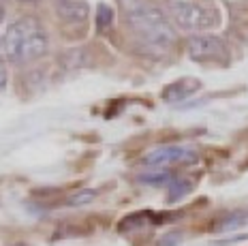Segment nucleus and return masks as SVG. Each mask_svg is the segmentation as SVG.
<instances>
[{
  "label": "nucleus",
  "instance_id": "f257e3e1",
  "mask_svg": "<svg viewBox=\"0 0 248 246\" xmlns=\"http://www.w3.org/2000/svg\"><path fill=\"white\" fill-rule=\"evenodd\" d=\"M126 22L135 30V34L141 41L156 47H167L175 43V28L169 22V17L161 9L150 7V4H137L126 13Z\"/></svg>",
  "mask_w": 248,
  "mask_h": 246
},
{
  "label": "nucleus",
  "instance_id": "f03ea898",
  "mask_svg": "<svg viewBox=\"0 0 248 246\" xmlns=\"http://www.w3.org/2000/svg\"><path fill=\"white\" fill-rule=\"evenodd\" d=\"M169 13L175 24L188 32H197V30H205L218 24V15L214 9L193 2V0H169Z\"/></svg>",
  "mask_w": 248,
  "mask_h": 246
},
{
  "label": "nucleus",
  "instance_id": "7ed1b4c3",
  "mask_svg": "<svg viewBox=\"0 0 248 246\" xmlns=\"http://www.w3.org/2000/svg\"><path fill=\"white\" fill-rule=\"evenodd\" d=\"M49 49V39L45 32L43 24L39 19L26 15L24 17V39H22V49H19V64L32 62L47 54Z\"/></svg>",
  "mask_w": 248,
  "mask_h": 246
},
{
  "label": "nucleus",
  "instance_id": "20e7f679",
  "mask_svg": "<svg viewBox=\"0 0 248 246\" xmlns=\"http://www.w3.org/2000/svg\"><path fill=\"white\" fill-rule=\"evenodd\" d=\"M188 56L197 62H227L229 49L220 37L212 34H195L188 39Z\"/></svg>",
  "mask_w": 248,
  "mask_h": 246
},
{
  "label": "nucleus",
  "instance_id": "39448f33",
  "mask_svg": "<svg viewBox=\"0 0 248 246\" xmlns=\"http://www.w3.org/2000/svg\"><path fill=\"white\" fill-rule=\"evenodd\" d=\"M197 152L186 146H161L143 156L146 165H171V163H195Z\"/></svg>",
  "mask_w": 248,
  "mask_h": 246
},
{
  "label": "nucleus",
  "instance_id": "423d86ee",
  "mask_svg": "<svg viewBox=\"0 0 248 246\" xmlns=\"http://www.w3.org/2000/svg\"><path fill=\"white\" fill-rule=\"evenodd\" d=\"M22 39H24V17L15 19L13 24H9V28L2 34V54L9 62L19 64V49H22Z\"/></svg>",
  "mask_w": 248,
  "mask_h": 246
},
{
  "label": "nucleus",
  "instance_id": "0eeeda50",
  "mask_svg": "<svg viewBox=\"0 0 248 246\" xmlns=\"http://www.w3.org/2000/svg\"><path fill=\"white\" fill-rule=\"evenodd\" d=\"M201 88V81L186 77V79H178L173 84H169L167 88L163 90V101L165 103H182V101L190 99Z\"/></svg>",
  "mask_w": 248,
  "mask_h": 246
},
{
  "label": "nucleus",
  "instance_id": "6e6552de",
  "mask_svg": "<svg viewBox=\"0 0 248 246\" xmlns=\"http://www.w3.org/2000/svg\"><path fill=\"white\" fill-rule=\"evenodd\" d=\"M88 2L84 0H56V13L66 24H81L88 19Z\"/></svg>",
  "mask_w": 248,
  "mask_h": 246
},
{
  "label": "nucleus",
  "instance_id": "1a4fd4ad",
  "mask_svg": "<svg viewBox=\"0 0 248 246\" xmlns=\"http://www.w3.org/2000/svg\"><path fill=\"white\" fill-rule=\"evenodd\" d=\"M113 24V9L109 4H99V9H96V28L101 30V32H105V30H109Z\"/></svg>",
  "mask_w": 248,
  "mask_h": 246
},
{
  "label": "nucleus",
  "instance_id": "9d476101",
  "mask_svg": "<svg viewBox=\"0 0 248 246\" xmlns=\"http://www.w3.org/2000/svg\"><path fill=\"white\" fill-rule=\"evenodd\" d=\"M193 182L190 180H171L169 182V201H178L186 193H190Z\"/></svg>",
  "mask_w": 248,
  "mask_h": 246
},
{
  "label": "nucleus",
  "instance_id": "9b49d317",
  "mask_svg": "<svg viewBox=\"0 0 248 246\" xmlns=\"http://www.w3.org/2000/svg\"><path fill=\"white\" fill-rule=\"evenodd\" d=\"M173 180V173L171 171H150L139 176V182H146V184H154V186H161V184H169Z\"/></svg>",
  "mask_w": 248,
  "mask_h": 246
},
{
  "label": "nucleus",
  "instance_id": "f8f14e48",
  "mask_svg": "<svg viewBox=\"0 0 248 246\" xmlns=\"http://www.w3.org/2000/svg\"><path fill=\"white\" fill-rule=\"evenodd\" d=\"M244 223H248V214L246 212H235V214H231V216H227L216 229H218V231H229V229L242 227Z\"/></svg>",
  "mask_w": 248,
  "mask_h": 246
},
{
  "label": "nucleus",
  "instance_id": "ddd939ff",
  "mask_svg": "<svg viewBox=\"0 0 248 246\" xmlns=\"http://www.w3.org/2000/svg\"><path fill=\"white\" fill-rule=\"evenodd\" d=\"M94 197H96V191H90V188H84V191H79V193L71 195V197L66 199V203H69L71 208H77V206H86V203L94 201Z\"/></svg>",
  "mask_w": 248,
  "mask_h": 246
},
{
  "label": "nucleus",
  "instance_id": "4468645a",
  "mask_svg": "<svg viewBox=\"0 0 248 246\" xmlns=\"http://www.w3.org/2000/svg\"><path fill=\"white\" fill-rule=\"evenodd\" d=\"M178 242H182V233L175 231V233H167V235H165L161 242H158V246H173Z\"/></svg>",
  "mask_w": 248,
  "mask_h": 246
},
{
  "label": "nucleus",
  "instance_id": "2eb2a0df",
  "mask_svg": "<svg viewBox=\"0 0 248 246\" xmlns=\"http://www.w3.org/2000/svg\"><path fill=\"white\" fill-rule=\"evenodd\" d=\"M7 88V64H4L2 56H0V90Z\"/></svg>",
  "mask_w": 248,
  "mask_h": 246
},
{
  "label": "nucleus",
  "instance_id": "dca6fc26",
  "mask_svg": "<svg viewBox=\"0 0 248 246\" xmlns=\"http://www.w3.org/2000/svg\"><path fill=\"white\" fill-rule=\"evenodd\" d=\"M2 17H4V9L0 7V24H2Z\"/></svg>",
  "mask_w": 248,
  "mask_h": 246
},
{
  "label": "nucleus",
  "instance_id": "f3484780",
  "mask_svg": "<svg viewBox=\"0 0 248 246\" xmlns=\"http://www.w3.org/2000/svg\"><path fill=\"white\" fill-rule=\"evenodd\" d=\"M19 2H37V0H19Z\"/></svg>",
  "mask_w": 248,
  "mask_h": 246
}]
</instances>
